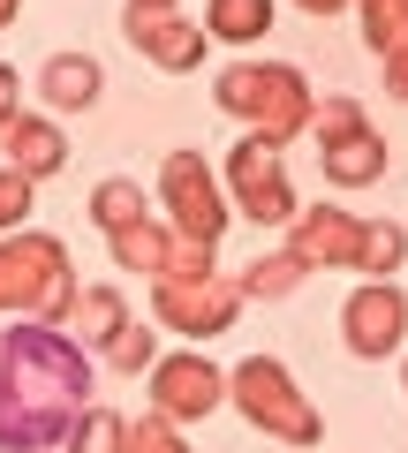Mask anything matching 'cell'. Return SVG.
I'll return each instance as SVG.
<instances>
[{"mask_svg": "<svg viewBox=\"0 0 408 453\" xmlns=\"http://www.w3.org/2000/svg\"><path fill=\"white\" fill-rule=\"evenodd\" d=\"M129 325V303H121V288H76V303H68V318H61V333L68 340H83V348H106V340Z\"/></svg>", "mask_w": 408, "mask_h": 453, "instance_id": "9a60e30c", "label": "cell"}, {"mask_svg": "<svg viewBox=\"0 0 408 453\" xmlns=\"http://www.w3.org/2000/svg\"><path fill=\"white\" fill-rule=\"evenodd\" d=\"M280 0H204V38L212 46H258L273 31Z\"/></svg>", "mask_w": 408, "mask_h": 453, "instance_id": "e0dca14e", "label": "cell"}, {"mask_svg": "<svg viewBox=\"0 0 408 453\" xmlns=\"http://www.w3.org/2000/svg\"><path fill=\"white\" fill-rule=\"evenodd\" d=\"M348 8L363 16V46L371 53H393L408 38V0H348Z\"/></svg>", "mask_w": 408, "mask_h": 453, "instance_id": "603a6c76", "label": "cell"}, {"mask_svg": "<svg viewBox=\"0 0 408 453\" xmlns=\"http://www.w3.org/2000/svg\"><path fill=\"white\" fill-rule=\"evenodd\" d=\"M31 91H38V106H46L53 121H61V113H91L98 91H106V68H98L91 53H46Z\"/></svg>", "mask_w": 408, "mask_h": 453, "instance_id": "4fadbf2b", "label": "cell"}, {"mask_svg": "<svg viewBox=\"0 0 408 453\" xmlns=\"http://www.w3.org/2000/svg\"><path fill=\"white\" fill-rule=\"evenodd\" d=\"M23 16V0H0V31H8V23H16Z\"/></svg>", "mask_w": 408, "mask_h": 453, "instance_id": "f1b7e54d", "label": "cell"}, {"mask_svg": "<svg viewBox=\"0 0 408 453\" xmlns=\"http://www.w3.org/2000/svg\"><path fill=\"white\" fill-rule=\"evenodd\" d=\"M401 393H408V348H401Z\"/></svg>", "mask_w": 408, "mask_h": 453, "instance_id": "f546056e", "label": "cell"}, {"mask_svg": "<svg viewBox=\"0 0 408 453\" xmlns=\"http://www.w3.org/2000/svg\"><path fill=\"white\" fill-rule=\"evenodd\" d=\"M121 38H129L151 68H166V76H189V68L204 61V46H212L204 23H189L181 8H136V0L121 8Z\"/></svg>", "mask_w": 408, "mask_h": 453, "instance_id": "8fae6325", "label": "cell"}, {"mask_svg": "<svg viewBox=\"0 0 408 453\" xmlns=\"http://www.w3.org/2000/svg\"><path fill=\"white\" fill-rule=\"evenodd\" d=\"M98 356H106V371H121V378H144L151 363H159V333H144V325H121L114 340H106V348H98Z\"/></svg>", "mask_w": 408, "mask_h": 453, "instance_id": "7402d4cb", "label": "cell"}, {"mask_svg": "<svg viewBox=\"0 0 408 453\" xmlns=\"http://www.w3.org/2000/svg\"><path fill=\"white\" fill-rule=\"evenodd\" d=\"M91 348L61 325L16 318L0 333V453H53L91 408Z\"/></svg>", "mask_w": 408, "mask_h": 453, "instance_id": "6da1fadb", "label": "cell"}, {"mask_svg": "<svg viewBox=\"0 0 408 453\" xmlns=\"http://www.w3.org/2000/svg\"><path fill=\"white\" fill-rule=\"evenodd\" d=\"M356 242H363V211H341V204H311L288 219V257L303 273H348L356 265Z\"/></svg>", "mask_w": 408, "mask_h": 453, "instance_id": "7c38bea8", "label": "cell"}, {"mask_svg": "<svg viewBox=\"0 0 408 453\" xmlns=\"http://www.w3.org/2000/svg\"><path fill=\"white\" fill-rule=\"evenodd\" d=\"M16 113H23V76H16L8 61H0V129H8Z\"/></svg>", "mask_w": 408, "mask_h": 453, "instance_id": "484cf974", "label": "cell"}, {"mask_svg": "<svg viewBox=\"0 0 408 453\" xmlns=\"http://www.w3.org/2000/svg\"><path fill=\"white\" fill-rule=\"evenodd\" d=\"M136 8H174V0H136Z\"/></svg>", "mask_w": 408, "mask_h": 453, "instance_id": "4dcf8cb0", "label": "cell"}, {"mask_svg": "<svg viewBox=\"0 0 408 453\" xmlns=\"http://www.w3.org/2000/svg\"><path fill=\"white\" fill-rule=\"evenodd\" d=\"M121 431H129V416H114L106 401H91L76 416V431L61 438V453H121Z\"/></svg>", "mask_w": 408, "mask_h": 453, "instance_id": "44dd1931", "label": "cell"}, {"mask_svg": "<svg viewBox=\"0 0 408 453\" xmlns=\"http://www.w3.org/2000/svg\"><path fill=\"white\" fill-rule=\"evenodd\" d=\"M311 136H318V166H326L333 189H371V181L393 166L386 136L371 129V113H363L356 98H326V106H311Z\"/></svg>", "mask_w": 408, "mask_h": 453, "instance_id": "8992f818", "label": "cell"}, {"mask_svg": "<svg viewBox=\"0 0 408 453\" xmlns=\"http://www.w3.org/2000/svg\"><path fill=\"white\" fill-rule=\"evenodd\" d=\"M401 265H408V226L401 219H363V242H356V265H348V273L393 280Z\"/></svg>", "mask_w": 408, "mask_h": 453, "instance_id": "d6986e66", "label": "cell"}, {"mask_svg": "<svg viewBox=\"0 0 408 453\" xmlns=\"http://www.w3.org/2000/svg\"><path fill=\"white\" fill-rule=\"evenodd\" d=\"M341 340L356 363H386L408 348V288L401 280H363L341 303Z\"/></svg>", "mask_w": 408, "mask_h": 453, "instance_id": "30bf717a", "label": "cell"}, {"mask_svg": "<svg viewBox=\"0 0 408 453\" xmlns=\"http://www.w3.org/2000/svg\"><path fill=\"white\" fill-rule=\"evenodd\" d=\"M378 61H386V83H393V98H408V38L393 53H378Z\"/></svg>", "mask_w": 408, "mask_h": 453, "instance_id": "4316f807", "label": "cell"}, {"mask_svg": "<svg viewBox=\"0 0 408 453\" xmlns=\"http://www.w3.org/2000/svg\"><path fill=\"white\" fill-rule=\"evenodd\" d=\"M227 408H242L250 431L280 438V446H326V423H318L311 393L295 386V371L280 356H242L227 371Z\"/></svg>", "mask_w": 408, "mask_h": 453, "instance_id": "277c9868", "label": "cell"}, {"mask_svg": "<svg viewBox=\"0 0 408 453\" xmlns=\"http://www.w3.org/2000/svg\"><path fill=\"white\" fill-rule=\"evenodd\" d=\"M136 219H151V204H144V181H129V174H106L91 189V226L98 234H121V226H136Z\"/></svg>", "mask_w": 408, "mask_h": 453, "instance_id": "ffe728a7", "label": "cell"}, {"mask_svg": "<svg viewBox=\"0 0 408 453\" xmlns=\"http://www.w3.org/2000/svg\"><path fill=\"white\" fill-rule=\"evenodd\" d=\"M121 453H189V438H181V423H166V416H136L129 431H121Z\"/></svg>", "mask_w": 408, "mask_h": 453, "instance_id": "cb8c5ba5", "label": "cell"}, {"mask_svg": "<svg viewBox=\"0 0 408 453\" xmlns=\"http://www.w3.org/2000/svg\"><path fill=\"white\" fill-rule=\"evenodd\" d=\"M159 219L174 242H196V250H219V234H227V189H219V174L204 166V151H166L159 159Z\"/></svg>", "mask_w": 408, "mask_h": 453, "instance_id": "5b68a950", "label": "cell"}, {"mask_svg": "<svg viewBox=\"0 0 408 453\" xmlns=\"http://www.w3.org/2000/svg\"><path fill=\"white\" fill-rule=\"evenodd\" d=\"M144 393H151V416L166 423H204L212 408H227V371H219L204 348H174L144 371Z\"/></svg>", "mask_w": 408, "mask_h": 453, "instance_id": "ba28073f", "label": "cell"}, {"mask_svg": "<svg viewBox=\"0 0 408 453\" xmlns=\"http://www.w3.org/2000/svg\"><path fill=\"white\" fill-rule=\"evenodd\" d=\"M212 98H219L227 121L273 136V144L303 136V129H311V106H318L311 83H303V68H288V61H227L212 76Z\"/></svg>", "mask_w": 408, "mask_h": 453, "instance_id": "3957f363", "label": "cell"}, {"mask_svg": "<svg viewBox=\"0 0 408 453\" xmlns=\"http://www.w3.org/2000/svg\"><path fill=\"white\" fill-rule=\"evenodd\" d=\"M31 196H38V181H23L16 166H0V234H16L31 219Z\"/></svg>", "mask_w": 408, "mask_h": 453, "instance_id": "d4e9b609", "label": "cell"}, {"mask_svg": "<svg viewBox=\"0 0 408 453\" xmlns=\"http://www.w3.org/2000/svg\"><path fill=\"white\" fill-rule=\"evenodd\" d=\"M0 151H8V166H16L23 181H53L68 166V136L53 113H16L8 129H0Z\"/></svg>", "mask_w": 408, "mask_h": 453, "instance_id": "5bb4252c", "label": "cell"}, {"mask_svg": "<svg viewBox=\"0 0 408 453\" xmlns=\"http://www.w3.org/2000/svg\"><path fill=\"white\" fill-rule=\"evenodd\" d=\"M295 8H303V16H341L348 0H295Z\"/></svg>", "mask_w": 408, "mask_h": 453, "instance_id": "83f0119b", "label": "cell"}, {"mask_svg": "<svg viewBox=\"0 0 408 453\" xmlns=\"http://www.w3.org/2000/svg\"><path fill=\"white\" fill-rule=\"evenodd\" d=\"M106 250H114L121 273H144V280H159L166 265H174V234H166L159 211H151V219H136V226H121V234H106Z\"/></svg>", "mask_w": 408, "mask_h": 453, "instance_id": "2e32d148", "label": "cell"}, {"mask_svg": "<svg viewBox=\"0 0 408 453\" xmlns=\"http://www.w3.org/2000/svg\"><path fill=\"white\" fill-rule=\"evenodd\" d=\"M68 303H76V265L61 234H38V226L0 234V318L61 325Z\"/></svg>", "mask_w": 408, "mask_h": 453, "instance_id": "7a4b0ae2", "label": "cell"}, {"mask_svg": "<svg viewBox=\"0 0 408 453\" xmlns=\"http://www.w3.org/2000/svg\"><path fill=\"white\" fill-rule=\"evenodd\" d=\"M219 189H227V211L235 219H258V226H288L295 211V181L288 166H280V144L258 129H242V144L227 151V166H219Z\"/></svg>", "mask_w": 408, "mask_h": 453, "instance_id": "52a82bcc", "label": "cell"}, {"mask_svg": "<svg viewBox=\"0 0 408 453\" xmlns=\"http://www.w3.org/2000/svg\"><path fill=\"white\" fill-rule=\"evenodd\" d=\"M151 318L166 325V333H181L189 348H204L212 333H235V318H242V295H235V280H151Z\"/></svg>", "mask_w": 408, "mask_h": 453, "instance_id": "9c48e42d", "label": "cell"}, {"mask_svg": "<svg viewBox=\"0 0 408 453\" xmlns=\"http://www.w3.org/2000/svg\"><path fill=\"white\" fill-rule=\"evenodd\" d=\"M303 280H311V273H303L288 250H265V257H250L242 273H235V295H242V303H288Z\"/></svg>", "mask_w": 408, "mask_h": 453, "instance_id": "ac0fdd59", "label": "cell"}]
</instances>
